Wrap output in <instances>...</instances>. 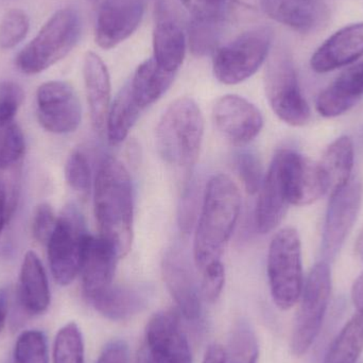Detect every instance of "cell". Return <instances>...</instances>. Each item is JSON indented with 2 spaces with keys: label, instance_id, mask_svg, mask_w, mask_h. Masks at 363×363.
<instances>
[{
  "label": "cell",
  "instance_id": "1",
  "mask_svg": "<svg viewBox=\"0 0 363 363\" xmlns=\"http://www.w3.org/2000/svg\"><path fill=\"white\" fill-rule=\"evenodd\" d=\"M94 208L99 237L117 257L127 256L133 242V189L127 168L115 157H106L98 168Z\"/></svg>",
  "mask_w": 363,
  "mask_h": 363
},
{
  "label": "cell",
  "instance_id": "2",
  "mask_svg": "<svg viewBox=\"0 0 363 363\" xmlns=\"http://www.w3.org/2000/svg\"><path fill=\"white\" fill-rule=\"evenodd\" d=\"M241 196L230 177L215 174L208 181L194 241V259L200 269L221 258L238 221Z\"/></svg>",
  "mask_w": 363,
  "mask_h": 363
},
{
  "label": "cell",
  "instance_id": "3",
  "mask_svg": "<svg viewBox=\"0 0 363 363\" xmlns=\"http://www.w3.org/2000/svg\"><path fill=\"white\" fill-rule=\"evenodd\" d=\"M203 135L204 118L198 104L191 98H179L157 125V151L166 163L189 170L198 161Z\"/></svg>",
  "mask_w": 363,
  "mask_h": 363
},
{
  "label": "cell",
  "instance_id": "4",
  "mask_svg": "<svg viewBox=\"0 0 363 363\" xmlns=\"http://www.w3.org/2000/svg\"><path fill=\"white\" fill-rule=\"evenodd\" d=\"M80 35L79 13L72 8L61 9L17 55L15 66L25 74H40L67 57L78 44Z\"/></svg>",
  "mask_w": 363,
  "mask_h": 363
},
{
  "label": "cell",
  "instance_id": "5",
  "mask_svg": "<svg viewBox=\"0 0 363 363\" xmlns=\"http://www.w3.org/2000/svg\"><path fill=\"white\" fill-rule=\"evenodd\" d=\"M267 271L273 302L281 311H289L300 300L304 286L298 230L285 228L275 234L269 247Z\"/></svg>",
  "mask_w": 363,
  "mask_h": 363
},
{
  "label": "cell",
  "instance_id": "6",
  "mask_svg": "<svg viewBox=\"0 0 363 363\" xmlns=\"http://www.w3.org/2000/svg\"><path fill=\"white\" fill-rule=\"evenodd\" d=\"M273 36L270 27L262 26L216 49L213 57L216 79L223 84L235 85L251 78L268 59Z\"/></svg>",
  "mask_w": 363,
  "mask_h": 363
},
{
  "label": "cell",
  "instance_id": "7",
  "mask_svg": "<svg viewBox=\"0 0 363 363\" xmlns=\"http://www.w3.org/2000/svg\"><path fill=\"white\" fill-rule=\"evenodd\" d=\"M332 294L330 262L320 260L311 269L303 286L300 306L294 320L291 351L294 356L305 355L319 336Z\"/></svg>",
  "mask_w": 363,
  "mask_h": 363
},
{
  "label": "cell",
  "instance_id": "8",
  "mask_svg": "<svg viewBox=\"0 0 363 363\" xmlns=\"http://www.w3.org/2000/svg\"><path fill=\"white\" fill-rule=\"evenodd\" d=\"M264 89L271 108L281 121L303 127L311 121V108L301 91L294 61L286 51L277 50L269 59Z\"/></svg>",
  "mask_w": 363,
  "mask_h": 363
},
{
  "label": "cell",
  "instance_id": "9",
  "mask_svg": "<svg viewBox=\"0 0 363 363\" xmlns=\"http://www.w3.org/2000/svg\"><path fill=\"white\" fill-rule=\"evenodd\" d=\"M86 236L82 215L74 206L66 207L47 243L49 266L59 285H69L80 273Z\"/></svg>",
  "mask_w": 363,
  "mask_h": 363
},
{
  "label": "cell",
  "instance_id": "10",
  "mask_svg": "<svg viewBox=\"0 0 363 363\" xmlns=\"http://www.w3.org/2000/svg\"><path fill=\"white\" fill-rule=\"evenodd\" d=\"M362 198L363 186L358 179H351L330 194L322 233V260L333 262L342 249L359 215Z\"/></svg>",
  "mask_w": 363,
  "mask_h": 363
},
{
  "label": "cell",
  "instance_id": "11",
  "mask_svg": "<svg viewBox=\"0 0 363 363\" xmlns=\"http://www.w3.org/2000/svg\"><path fill=\"white\" fill-rule=\"evenodd\" d=\"M142 363H192L187 336L178 313L160 311L147 324Z\"/></svg>",
  "mask_w": 363,
  "mask_h": 363
},
{
  "label": "cell",
  "instance_id": "12",
  "mask_svg": "<svg viewBox=\"0 0 363 363\" xmlns=\"http://www.w3.org/2000/svg\"><path fill=\"white\" fill-rule=\"evenodd\" d=\"M38 119L46 131L72 133L82 118L80 100L74 87L64 81L43 83L36 91Z\"/></svg>",
  "mask_w": 363,
  "mask_h": 363
},
{
  "label": "cell",
  "instance_id": "13",
  "mask_svg": "<svg viewBox=\"0 0 363 363\" xmlns=\"http://www.w3.org/2000/svg\"><path fill=\"white\" fill-rule=\"evenodd\" d=\"M277 155L290 204L306 206L328 194L319 163L291 150Z\"/></svg>",
  "mask_w": 363,
  "mask_h": 363
},
{
  "label": "cell",
  "instance_id": "14",
  "mask_svg": "<svg viewBox=\"0 0 363 363\" xmlns=\"http://www.w3.org/2000/svg\"><path fill=\"white\" fill-rule=\"evenodd\" d=\"M213 119L218 131L235 146L249 144L264 127L260 111L237 95L219 98L213 106Z\"/></svg>",
  "mask_w": 363,
  "mask_h": 363
},
{
  "label": "cell",
  "instance_id": "15",
  "mask_svg": "<svg viewBox=\"0 0 363 363\" xmlns=\"http://www.w3.org/2000/svg\"><path fill=\"white\" fill-rule=\"evenodd\" d=\"M146 0H102L96 21L95 40L100 48H115L140 27Z\"/></svg>",
  "mask_w": 363,
  "mask_h": 363
},
{
  "label": "cell",
  "instance_id": "16",
  "mask_svg": "<svg viewBox=\"0 0 363 363\" xmlns=\"http://www.w3.org/2000/svg\"><path fill=\"white\" fill-rule=\"evenodd\" d=\"M117 257L114 250L101 238L87 234L83 247V294L89 303L113 285Z\"/></svg>",
  "mask_w": 363,
  "mask_h": 363
},
{
  "label": "cell",
  "instance_id": "17",
  "mask_svg": "<svg viewBox=\"0 0 363 363\" xmlns=\"http://www.w3.org/2000/svg\"><path fill=\"white\" fill-rule=\"evenodd\" d=\"M363 57V23H352L328 38L313 53L311 66L317 74L334 72Z\"/></svg>",
  "mask_w": 363,
  "mask_h": 363
},
{
  "label": "cell",
  "instance_id": "18",
  "mask_svg": "<svg viewBox=\"0 0 363 363\" xmlns=\"http://www.w3.org/2000/svg\"><path fill=\"white\" fill-rule=\"evenodd\" d=\"M164 281L174 298L179 313L188 321H196L202 313L200 292L185 257L177 251L168 252L163 262Z\"/></svg>",
  "mask_w": 363,
  "mask_h": 363
},
{
  "label": "cell",
  "instance_id": "19",
  "mask_svg": "<svg viewBox=\"0 0 363 363\" xmlns=\"http://www.w3.org/2000/svg\"><path fill=\"white\" fill-rule=\"evenodd\" d=\"M269 18L301 33L317 31L328 23L330 9L319 0H262Z\"/></svg>",
  "mask_w": 363,
  "mask_h": 363
},
{
  "label": "cell",
  "instance_id": "20",
  "mask_svg": "<svg viewBox=\"0 0 363 363\" xmlns=\"http://www.w3.org/2000/svg\"><path fill=\"white\" fill-rule=\"evenodd\" d=\"M258 192L259 196L255 211L256 228L260 234H267L281 224L290 204L277 155L273 157Z\"/></svg>",
  "mask_w": 363,
  "mask_h": 363
},
{
  "label": "cell",
  "instance_id": "21",
  "mask_svg": "<svg viewBox=\"0 0 363 363\" xmlns=\"http://www.w3.org/2000/svg\"><path fill=\"white\" fill-rule=\"evenodd\" d=\"M83 78L91 123L96 131L102 132L111 106V79L106 64L93 51L85 53Z\"/></svg>",
  "mask_w": 363,
  "mask_h": 363
},
{
  "label": "cell",
  "instance_id": "22",
  "mask_svg": "<svg viewBox=\"0 0 363 363\" xmlns=\"http://www.w3.org/2000/svg\"><path fill=\"white\" fill-rule=\"evenodd\" d=\"M362 97L363 62L345 70L321 91L315 108L321 116L334 118L351 110Z\"/></svg>",
  "mask_w": 363,
  "mask_h": 363
},
{
  "label": "cell",
  "instance_id": "23",
  "mask_svg": "<svg viewBox=\"0 0 363 363\" xmlns=\"http://www.w3.org/2000/svg\"><path fill=\"white\" fill-rule=\"evenodd\" d=\"M18 300L23 308L31 315H40L50 304L48 279L40 257L34 252L26 253L18 281Z\"/></svg>",
  "mask_w": 363,
  "mask_h": 363
},
{
  "label": "cell",
  "instance_id": "24",
  "mask_svg": "<svg viewBox=\"0 0 363 363\" xmlns=\"http://www.w3.org/2000/svg\"><path fill=\"white\" fill-rule=\"evenodd\" d=\"M149 303V292L140 286H111L91 301L94 308L112 321H125L142 313Z\"/></svg>",
  "mask_w": 363,
  "mask_h": 363
},
{
  "label": "cell",
  "instance_id": "25",
  "mask_svg": "<svg viewBox=\"0 0 363 363\" xmlns=\"http://www.w3.org/2000/svg\"><path fill=\"white\" fill-rule=\"evenodd\" d=\"M185 34L172 19L163 17L153 31V59L166 72L177 74L185 59Z\"/></svg>",
  "mask_w": 363,
  "mask_h": 363
},
{
  "label": "cell",
  "instance_id": "26",
  "mask_svg": "<svg viewBox=\"0 0 363 363\" xmlns=\"http://www.w3.org/2000/svg\"><path fill=\"white\" fill-rule=\"evenodd\" d=\"M355 149L349 136H341L326 149L319 165L330 194L347 185L352 179Z\"/></svg>",
  "mask_w": 363,
  "mask_h": 363
},
{
  "label": "cell",
  "instance_id": "27",
  "mask_svg": "<svg viewBox=\"0 0 363 363\" xmlns=\"http://www.w3.org/2000/svg\"><path fill=\"white\" fill-rule=\"evenodd\" d=\"M176 74L166 72L155 60L143 62L129 82L132 96L142 110L157 102L172 86Z\"/></svg>",
  "mask_w": 363,
  "mask_h": 363
},
{
  "label": "cell",
  "instance_id": "28",
  "mask_svg": "<svg viewBox=\"0 0 363 363\" xmlns=\"http://www.w3.org/2000/svg\"><path fill=\"white\" fill-rule=\"evenodd\" d=\"M142 111L134 100L128 83L119 91L108 110L106 127L111 145L118 146L128 138Z\"/></svg>",
  "mask_w": 363,
  "mask_h": 363
},
{
  "label": "cell",
  "instance_id": "29",
  "mask_svg": "<svg viewBox=\"0 0 363 363\" xmlns=\"http://www.w3.org/2000/svg\"><path fill=\"white\" fill-rule=\"evenodd\" d=\"M363 351V313H357L328 347L322 363H357Z\"/></svg>",
  "mask_w": 363,
  "mask_h": 363
},
{
  "label": "cell",
  "instance_id": "30",
  "mask_svg": "<svg viewBox=\"0 0 363 363\" xmlns=\"http://www.w3.org/2000/svg\"><path fill=\"white\" fill-rule=\"evenodd\" d=\"M194 21L222 26L243 6L240 0H180Z\"/></svg>",
  "mask_w": 363,
  "mask_h": 363
},
{
  "label": "cell",
  "instance_id": "31",
  "mask_svg": "<svg viewBox=\"0 0 363 363\" xmlns=\"http://www.w3.org/2000/svg\"><path fill=\"white\" fill-rule=\"evenodd\" d=\"M225 351V350H224ZM258 342L252 326L247 321L237 322L230 332L226 363H257Z\"/></svg>",
  "mask_w": 363,
  "mask_h": 363
},
{
  "label": "cell",
  "instance_id": "32",
  "mask_svg": "<svg viewBox=\"0 0 363 363\" xmlns=\"http://www.w3.org/2000/svg\"><path fill=\"white\" fill-rule=\"evenodd\" d=\"M53 363H84V343L76 323L66 324L57 334Z\"/></svg>",
  "mask_w": 363,
  "mask_h": 363
},
{
  "label": "cell",
  "instance_id": "33",
  "mask_svg": "<svg viewBox=\"0 0 363 363\" xmlns=\"http://www.w3.org/2000/svg\"><path fill=\"white\" fill-rule=\"evenodd\" d=\"M25 153V138L15 121L0 123V170L16 167Z\"/></svg>",
  "mask_w": 363,
  "mask_h": 363
},
{
  "label": "cell",
  "instance_id": "34",
  "mask_svg": "<svg viewBox=\"0 0 363 363\" xmlns=\"http://www.w3.org/2000/svg\"><path fill=\"white\" fill-rule=\"evenodd\" d=\"M13 363H49L45 335L40 330L23 332L15 343Z\"/></svg>",
  "mask_w": 363,
  "mask_h": 363
},
{
  "label": "cell",
  "instance_id": "35",
  "mask_svg": "<svg viewBox=\"0 0 363 363\" xmlns=\"http://www.w3.org/2000/svg\"><path fill=\"white\" fill-rule=\"evenodd\" d=\"M30 19L27 13L21 9H11L0 21V49L14 48L29 32Z\"/></svg>",
  "mask_w": 363,
  "mask_h": 363
},
{
  "label": "cell",
  "instance_id": "36",
  "mask_svg": "<svg viewBox=\"0 0 363 363\" xmlns=\"http://www.w3.org/2000/svg\"><path fill=\"white\" fill-rule=\"evenodd\" d=\"M68 185L81 194H87L91 187V170L89 160L80 151L69 155L65 166Z\"/></svg>",
  "mask_w": 363,
  "mask_h": 363
},
{
  "label": "cell",
  "instance_id": "37",
  "mask_svg": "<svg viewBox=\"0 0 363 363\" xmlns=\"http://www.w3.org/2000/svg\"><path fill=\"white\" fill-rule=\"evenodd\" d=\"M221 26L194 21L189 27V47L196 55L215 52Z\"/></svg>",
  "mask_w": 363,
  "mask_h": 363
},
{
  "label": "cell",
  "instance_id": "38",
  "mask_svg": "<svg viewBox=\"0 0 363 363\" xmlns=\"http://www.w3.org/2000/svg\"><path fill=\"white\" fill-rule=\"evenodd\" d=\"M235 166L245 190L251 194L259 191L264 177L258 157L254 153L247 151L238 153L235 159Z\"/></svg>",
  "mask_w": 363,
  "mask_h": 363
},
{
  "label": "cell",
  "instance_id": "39",
  "mask_svg": "<svg viewBox=\"0 0 363 363\" xmlns=\"http://www.w3.org/2000/svg\"><path fill=\"white\" fill-rule=\"evenodd\" d=\"M23 98L25 94L17 83L12 81L0 82V123L15 121Z\"/></svg>",
  "mask_w": 363,
  "mask_h": 363
},
{
  "label": "cell",
  "instance_id": "40",
  "mask_svg": "<svg viewBox=\"0 0 363 363\" xmlns=\"http://www.w3.org/2000/svg\"><path fill=\"white\" fill-rule=\"evenodd\" d=\"M202 274L201 294L207 302L215 303L219 298L225 283V271L221 260L211 262L203 269Z\"/></svg>",
  "mask_w": 363,
  "mask_h": 363
},
{
  "label": "cell",
  "instance_id": "41",
  "mask_svg": "<svg viewBox=\"0 0 363 363\" xmlns=\"http://www.w3.org/2000/svg\"><path fill=\"white\" fill-rule=\"evenodd\" d=\"M57 218H55L52 207L47 203H40L36 206L32 220V233L36 241L46 245L57 225Z\"/></svg>",
  "mask_w": 363,
  "mask_h": 363
},
{
  "label": "cell",
  "instance_id": "42",
  "mask_svg": "<svg viewBox=\"0 0 363 363\" xmlns=\"http://www.w3.org/2000/svg\"><path fill=\"white\" fill-rule=\"evenodd\" d=\"M129 345L121 339L108 342L97 360V363H129Z\"/></svg>",
  "mask_w": 363,
  "mask_h": 363
},
{
  "label": "cell",
  "instance_id": "43",
  "mask_svg": "<svg viewBox=\"0 0 363 363\" xmlns=\"http://www.w3.org/2000/svg\"><path fill=\"white\" fill-rule=\"evenodd\" d=\"M196 188L190 186L183 196L180 213V225L184 232H188L194 224V219L196 217Z\"/></svg>",
  "mask_w": 363,
  "mask_h": 363
},
{
  "label": "cell",
  "instance_id": "44",
  "mask_svg": "<svg viewBox=\"0 0 363 363\" xmlns=\"http://www.w3.org/2000/svg\"><path fill=\"white\" fill-rule=\"evenodd\" d=\"M14 209L11 206L10 198H9L8 188L2 182H0V234L4 224L9 221Z\"/></svg>",
  "mask_w": 363,
  "mask_h": 363
},
{
  "label": "cell",
  "instance_id": "45",
  "mask_svg": "<svg viewBox=\"0 0 363 363\" xmlns=\"http://www.w3.org/2000/svg\"><path fill=\"white\" fill-rule=\"evenodd\" d=\"M202 363H226L225 351L223 347L217 343L209 345L205 352L204 359Z\"/></svg>",
  "mask_w": 363,
  "mask_h": 363
},
{
  "label": "cell",
  "instance_id": "46",
  "mask_svg": "<svg viewBox=\"0 0 363 363\" xmlns=\"http://www.w3.org/2000/svg\"><path fill=\"white\" fill-rule=\"evenodd\" d=\"M352 300L357 313H363V273L356 279L352 288Z\"/></svg>",
  "mask_w": 363,
  "mask_h": 363
},
{
  "label": "cell",
  "instance_id": "47",
  "mask_svg": "<svg viewBox=\"0 0 363 363\" xmlns=\"http://www.w3.org/2000/svg\"><path fill=\"white\" fill-rule=\"evenodd\" d=\"M6 315H8V305H6V296L0 294V333L4 330Z\"/></svg>",
  "mask_w": 363,
  "mask_h": 363
},
{
  "label": "cell",
  "instance_id": "48",
  "mask_svg": "<svg viewBox=\"0 0 363 363\" xmlns=\"http://www.w3.org/2000/svg\"><path fill=\"white\" fill-rule=\"evenodd\" d=\"M87 1H89V4H96L98 1H99V0H87Z\"/></svg>",
  "mask_w": 363,
  "mask_h": 363
},
{
  "label": "cell",
  "instance_id": "49",
  "mask_svg": "<svg viewBox=\"0 0 363 363\" xmlns=\"http://www.w3.org/2000/svg\"><path fill=\"white\" fill-rule=\"evenodd\" d=\"M360 140H362V145L363 147V131L362 132V136H360Z\"/></svg>",
  "mask_w": 363,
  "mask_h": 363
}]
</instances>
